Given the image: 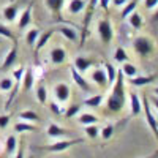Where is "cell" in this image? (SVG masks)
<instances>
[{"instance_id": "6da1fadb", "label": "cell", "mask_w": 158, "mask_h": 158, "mask_svg": "<svg viewBox=\"0 0 158 158\" xmlns=\"http://www.w3.org/2000/svg\"><path fill=\"white\" fill-rule=\"evenodd\" d=\"M112 92L108 97L106 106L109 111L112 112H118L122 111V108L125 106V84H123V73L118 70L117 71V77L112 84Z\"/></svg>"}, {"instance_id": "7a4b0ae2", "label": "cell", "mask_w": 158, "mask_h": 158, "mask_svg": "<svg viewBox=\"0 0 158 158\" xmlns=\"http://www.w3.org/2000/svg\"><path fill=\"white\" fill-rule=\"evenodd\" d=\"M133 48H135V51L138 52L139 56H149L150 52L153 51V44H152V41L147 38V36H138L135 41H133Z\"/></svg>"}, {"instance_id": "3957f363", "label": "cell", "mask_w": 158, "mask_h": 158, "mask_svg": "<svg viewBox=\"0 0 158 158\" xmlns=\"http://www.w3.org/2000/svg\"><path fill=\"white\" fill-rule=\"evenodd\" d=\"M98 35L101 38L103 43H111L112 41V36H114V32H112V25L108 19H101L98 22Z\"/></svg>"}, {"instance_id": "277c9868", "label": "cell", "mask_w": 158, "mask_h": 158, "mask_svg": "<svg viewBox=\"0 0 158 158\" xmlns=\"http://www.w3.org/2000/svg\"><path fill=\"white\" fill-rule=\"evenodd\" d=\"M142 108H144V112H146V118H147V123L150 127V130L153 131V135L156 136L158 139V122H156V118L153 117L152 111H150V103L146 97H142Z\"/></svg>"}, {"instance_id": "5b68a950", "label": "cell", "mask_w": 158, "mask_h": 158, "mask_svg": "<svg viewBox=\"0 0 158 158\" xmlns=\"http://www.w3.org/2000/svg\"><path fill=\"white\" fill-rule=\"evenodd\" d=\"M82 139H74V141H60V142H56V144H52V146H48L44 147L46 150L49 152H63V150H67L68 147L74 146V144H81Z\"/></svg>"}, {"instance_id": "8992f818", "label": "cell", "mask_w": 158, "mask_h": 158, "mask_svg": "<svg viewBox=\"0 0 158 158\" xmlns=\"http://www.w3.org/2000/svg\"><path fill=\"white\" fill-rule=\"evenodd\" d=\"M56 92V98L60 101V103H65V101H68L70 98V85L67 82H59L54 89Z\"/></svg>"}, {"instance_id": "52a82bcc", "label": "cell", "mask_w": 158, "mask_h": 158, "mask_svg": "<svg viewBox=\"0 0 158 158\" xmlns=\"http://www.w3.org/2000/svg\"><path fill=\"white\" fill-rule=\"evenodd\" d=\"M90 76H92V81H94L97 85L104 87V89H106V87L109 85V84H108V76H106V71L101 70V68L94 70V71L90 73Z\"/></svg>"}, {"instance_id": "ba28073f", "label": "cell", "mask_w": 158, "mask_h": 158, "mask_svg": "<svg viewBox=\"0 0 158 158\" xmlns=\"http://www.w3.org/2000/svg\"><path fill=\"white\" fill-rule=\"evenodd\" d=\"M71 77H73V81L79 85V89H82L84 92H92V87L89 85V82L82 77V74L79 73L74 67H71Z\"/></svg>"}, {"instance_id": "9c48e42d", "label": "cell", "mask_w": 158, "mask_h": 158, "mask_svg": "<svg viewBox=\"0 0 158 158\" xmlns=\"http://www.w3.org/2000/svg\"><path fill=\"white\" fill-rule=\"evenodd\" d=\"M92 65H94V60L92 59H87V57H76L74 59V63H73V67L79 71V73H84V71H87Z\"/></svg>"}, {"instance_id": "30bf717a", "label": "cell", "mask_w": 158, "mask_h": 158, "mask_svg": "<svg viewBox=\"0 0 158 158\" xmlns=\"http://www.w3.org/2000/svg\"><path fill=\"white\" fill-rule=\"evenodd\" d=\"M67 60V51L63 48H54L51 51V62L54 65H60Z\"/></svg>"}, {"instance_id": "8fae6325", "label": "cell", "mask_w": 158, "mask_h": 158, "mask_svg": "<svg viewBox=\"0 0 158 158\" xmlns=\"http://www.w3.org/2000/svg\"><path fill=\"white\" fill-rule=\"evenodd\" d=\"M22 87H24V90L27 92V90H30L32 87H33V82H35V76H33V70L32 68H29V70H25L24 71V76H22Z\"/></svg>"}, {"instance_id": "7c38bea8", "label": "cell", "mask_w": 158, "mask_h": 158, "mask_svg": "<svg viewBox=\"0 0 158 158\" xmlns=\"http://www.w3.org/2000/svg\"><path fill=\"white\" fill-rule=\"evenodd\" d=\"M152 82H153V77L152 76H135V77H130V84L135 85V87L149 85Z\"/></svg>"}, {"instance_id": "4fadbf2b", "label": "cell", "mask_w": 158, "mask_h": 158, "mask_svg": "<svg viewBox=\"0 0 158 158\" xmlns=\"http://www.w3.org/2000/svg\"><path fill=\"white\" fill-rule=\"evenodd\" d=\"M65 135L68 136L70 131L60 128V127L56 125V123H51V125L48 127V136H49V138H59V136H65Z\"/></svg>"}, {"instance_id": "5bb4252c", "label": "cell", "mask_w": 158, "mask_h": 158, "mask_svg": "<svg viewBox=\"0 0 158 158\" xmlns=\"http://www.w3.org/2000/svg\"><path fill=\"white\" fill-rule=\"evenodd\" d=\"M128 22H130L131 27L136 29V30L142 29V25H144V19H142V16L139 15V13H136V11H133V13H131V15L128 16Z\"/></svg>"}, {"instance_id": "9a60e30c", "label": "cell", "mask_w": 158, "mask_h": 158, "mask_svg": "<svg viewBox=\"0 0 158 158\" xmlns=\"http://www.w3.org/2000/svg\"><path fill=\"white\" fill-rule=\"evenodd\" d=\"M85 8V0H71L68 5V11L71 15H79Z\"/></svg>"}, {"instance_id": "2e32d148", "label": "cell", "mask_w": 158, "mask_h": 158, "mask_svg": "<svg viewBox=\"0 0 158 158\" xmlns=\"http://www.w3.org/2000/svg\"><path fill=\"white\" fill-rule=\"evenodd\" d=\"M130 101H131V114L133 115H139L141 114V100L136 94H130Z\"/></svg>"}, {"instance_id": "e0dca14e", "label": "cell", "mask_w": 158, "mask_h": 158, "mask_svg": "<svg viewBox=\"0 0 158 158\" xmlns=\"http://www.w3.org/2000/svg\"><path fill=\"white\" fill-rule=\"evenodd\" d=\"M30 21H32V8L29 6L27 10H24V13L21 15V18H19V29H25L27 25L30 24Z\"/></svg>"}, {"instance_id": "ac0fdd59", "label": "cell", "mask_w": 158, "mask_h": 158, "mask_svg": "<svg viewBox=\"0 0 158 158\" xmlns=\"http://www.w3.org/2000/svg\"><path fill=\"white\" fill-rule=\"evenodd\" d=\"M16 57H18V49L16 48H13L8 54H6V57H5V62H3V65H2V68L3 70H6V68H10L13 63L16 62Z\"/></svg>"}, {"instance_id": "d6986e66", "label": "cell", "mask_w": 158, "mask_h": 158, "mask_svg": "<svg viewBox=\"0 0 158 158\" xmlns=\"http://www.w3.org/2000/svg\"><path fill=\"white\" fill-rule=\"evenodd\" d=\"M120 71H122L123 76H127V77H135V76H138V68L135 67L133 63H130V62H125V63H123V67H122Z\"/></svg>"}, {"instance_id": "ffe728a7", "label": "cell", "mask_w": 158, "mask_h": 158, "mask_svg": "<svg viewBox=\"0 0 158 158\" xmlns=\"http://www.w3.org/2000/svg\"><path fill=\"white\" fill-rule=\"evenodd\" d=\"M59 32L67 38V40H70V41H77V33H76V30L74 29H71V27H67V25H63V27H60L59 29Z\"/></svg>"}, {"instance_id": "44dd1931", "label": "cell", "mask_w": 158, "mask_h": 158, "mask_svg": "<svg viewBox=\"0 0 158 158\" xmlns=\"http://www.w3.org/2000/svg\"><path fill=\"white\" fill-rule=\"evenodd\" d=\"M18 16V6L16 5H10L3 10V18L8 21V22H13Z\"/></svg>"}, {"instance_id": "7402d4cb", "label": "cell", "mask_w": 158, "mask_h": 158, "mask_svg": "<svg viewBox=\"0 0 158 158\" xmlns=\"http://www.w3.org/2000/svg\"><path fill=\"white\" fill-rule=\"evenodd\" d=\"M51 35H52V30H48V32H44V33H40V36H38V40H36V43H35L36 51H40L41 48H44V46H46V43L49 41Z\"/></svg>"}, {"instance_id": "603a6c76", "label": "cell", "mask_w": 158, "mask_h": 158, "mask_svg": "<svg viewBox=\"0 0 158 158\" xmlns=\"http://www.w3.org/2000/svg\"><path fill=\"white\" fill-rule=\"evenodd\" d=\"M103 95L101 94H98V95H92L90 98H87L85 101H84V104L85 106H89V108H98L100 104L103 103Z\"/></svg>"}, {"instance_id": "cb8c5ba5", "label": "cell", "mask_w": 158, "mask_h": 158, "mask_svg": "<svg viewBox=\"0 0 158 158\" xmlns=\"http://www.w3.org/2000/svg\"><path fill=\"white\" fill-rule=\"evenodd\" d=\"M104 71H106V76H108V84H114L115 77H117V70L114 68V65L104 63Z\"/></svg>"}, {"instance_id": "d4e9b609", "label": "cell", "mask_w": 158, "mask_h": 158, "mask_svg": "<svg viewBox=\"0 0 158 158\" xmlns=\"http://www.w3.org/2000/svg\"><path fill=\"white\" fill-rule=\"evenodd\" d=\"M97 2H98V0H90V8H89L87 16H85V19H84V35H82V36L87 35V29H89V24H90V16H92V13H94V10H95V6H97Z\"/></svg>"}, {"instance_id": "484cf974", "label": "cell", "mask_w": 158, "mask_h": 158, "mask_svg": "<svg viewBox=\"0 0 158 158\" xmlns=\"http://www.w3.org/2000/svg\"><path fill=\"white\" fill-rule=\"evenodd\" d=\"M38 36H40V30H38V29H30V30L27 32V35H25V41H27L29 46H33V44L36 43Z\"/></svg>"}, {"instance_id": "4316f807", "label": "cell", "mask_w": 158, "mask_h": 158, "mask_svg": "<svg viewBox=\"0 0 158 158\" xmlns=\"http://www.w3.org/2000/svg\"><path fill=\"white\" fill-rule=\"evenodd\" d=\"M114 60L120 62V63L128 62V54H127V51H125L123 48H117L115 52H114Z\"/></svg>"}, {"instance_id": "83f0119b", "label": "cell", "mask_w": 158, "mask_h": 158, "mask_svg": "<svg viewBox=\"0 0 158 158\" xmlns=\"http://www.w3.org/2000/svg\"><path fill=\"white\" fill-rule=\"evenodd\" d=\"M136 5H138L136 0H131L130 3H125V8L122 10V18H123V19H127V18L131 15V13H133V11L136 10Z\"/></svg>"}, {"instance_id": "f1b7e54d", "label": "cell", "mask_w": 158, "mask_h": 158, "mask_svg": "<svg viewBox=\"0 0 158 158\" xmlns=\"http://www.w3.org/2000/svg\"><path fill=\"white\" fill-rule=\"evenodd\" d=\"M19 117L22 118V120H27V122H38L40 120L38 114L33 112V111H24V112L19 114Z\"/></svg>"}, {"instance_id": "f546056e", "label": "cell", "mask_w": 158, "mask_h": 158, "mask_svg": "<svg viewBox=\"0 0 158 158\" xmlns=\"http://www.w3.org/2000/svg\"><path fill=\"white\" fill-rule=\"evenodd\" d=\"M97 122H98V118L92 114H82L79 117V123H82V125H92V123H97Z\"/></svg>"}, {"instance_id": "4dcf8cb0", "label": "cell", "mask_w": 158, "mask_h": 158, "mask_svg": "<svg viewBox=\"0 0 158 158\" xmlns=\"http://www.w3.org/2000/svg\"><path fill=\"white\" fill-rule=\"evenodd\" d=\"M36 98H38V101L41 103V104H44L48 101V90H46L44 85H40L36 89Z\"/></svg>"}, {"instance_id": "1f68e13d", "label": "cell", "mask_w": 158, "mask_h": 158, "mask_svg": "<svg viewBox=\"0 0 158 158\" xmlns=\"http://www.w3.org/2000/svg\"><path fill=\"white\" fill-rule=\"evenodd\" d=\"M13 85H15V82H13V79H11V77H3L2 81H0V90H3V92L11 90Z\"/></svg>"}, {"instance_id": "d6a6232c", "label": "cell", "mask_w": 158, "mask_h": 158, "mask_svg": "<svg viewBox=\"0 0 158 158\" xmlns=\"http://www.w3.org/2000/svg\"><path fill=\"white\" fill-rule=\"evenodd\" d=\"M16 146H18V141H16V138L15 136H8V139H6V152L8 153H13L16 150Z\"/></svg>"}, {"instance_id": "836d02e7", "label": "cell", "mask_w": 158, "mask_h": 158, "mask_svg": "<svg viewBox=\"0 0 158 158\" xmlns=\"http://www.w3.org/2000/svg\"><path fill=\"white\" fill-rule=\"evenodd\" d=\"M35 127L30 123H16L15 125V131L16 133H24V131H33Z\"/></svg>"}, {"instance_id": "e575fe53", "label": "cell", "mask_w": 158, "mask_h": 158, "mask_svg": "<svg viewBox=\"0 0 158 158\" xmlns=\"http://www.w3.org/2000/svg\"><path fill=\"white\" fill-rule=\"evenodd\" d=\"M46 5L52 10V11H60L62 5H63V0H46Z\"/></svg>"}, {"instance_id": "d590c367", "label": "cell", "mask_w": 158, "mask_h": 158, "mask_svg": "<svg viewBox=\"0 0 158 158\" xmlns=\"http://www.w3.org/2000/svg\"><path fill=\"white\" fill-rule=\"evenodd\" d=\"M79 111H81V106H79V104H73V106H70V108L67 109V112H65V117L71 118V117H74L76 114H79Z\"/></svg>"}, {"instance_id": "8d00e7d4", "label": "cell", "mask_w": 158, "mask_h": 158, "mask_svg": "<svg viewBox=\"0 0 158 158\" xmlns=\"http://www.w3.org/2000/svg\"><path fill=\"white\" fill-rule=\"evenodd\" d=\"M85 133H87V136L92 138V139L97 138V136H98V128H97V125H94V123H92V125H85Z\"/></svg>"}, {"instance_id": "74e56055", "label": "cell", "mask_w": 158, "mask_h": 158, "mask_svg": "<svg viewBox=\"0 0 158 158\" xmlns=\"http://www.w3.org/2000/svg\"><path fill=\"white\" fill-rule=\"evenodd\" d=\"M112 133H114V127L112 125H106L103 128V131H101V138L103 139H109L112 136Z\"/></svg>"}, {"instance_id": "f35d334b", "label": "cell", "mask_w": 158, "mask_h": 158, "mask_svg": "<svg viewBox=\"0 0 158 158\" xmlns=\"http://www.w3.org/2000/svg\"><path fill=\"white\" fill-rule=\"evenodd\" d=\"M0 35L5 36V38H8V40H15V35H13V32H11L8 27L2 25V24H0Z\"/></svg>"}, {"instance_id": "ab89813d", "label": "cell", "mask_w": 158, "mask_h": 158, "mask_svg": "<svg viewBox=\"0 0 158 158\" xmlns=\"http://www.w3.org/2000/svg\"><path fill=\"white\" fill-rule=\"evenodd\" d=\"M22 76H24V68H18L13 71V77L16 79V82H21L22 81Z\"/></svg>"}, {"instance_id": "60d3db41", "label": "cell", "mask_w": 158, "mask_h": 158, "mask_svg": "<svg viewBox=\"0 0 158 158\" xmlns=\"http://www.w3.org/2000/svg\"><path fill=\"white\" fill-rule=\"evenodd\" d=\"M10 123V115H0V130H5Z\"/></svg>"}, {"instance_id": "b9f144b4", "label": "cell", "mask_w": 158, "mask_h": 158, "mask_svg": "<svg viewBox=\"0 0 158 158\" xmlns=\"http://www.w3.org/2000/svg\"><path fill=\"white\" fill-rule=\"evenodd\" d=\"M144 6L147 10H153L158 6V0H144Z\"/></svg>"}, {"instance_id": "7bdbcfd3", "label": "cell", "mask_w": 158, "mask_h": 158, "mask_svg": "<svg viewBox=\"0 0 158 158\" xmlns=\"http://www.w3.org/2000/svg\"><path fill=\"white\" fill-rule=\"evenodd\" d=\"M109 2H111V0H98V2H97V5H98V6H101V8H104V10H108V6H109Z\"/></svg>"}, {"instance_id": "ee69618b", "label": "cell", "mask_w": 158, "mask_h": 158, "mask_svg": "<svg viewBox=\"0 0 158 158\" xmlns=\"http://www.w3.org/2000/svg\"><path fill=\"white\" fill-rule=\"evenodd\" d=\"M51 111H52V112H54L56 115H59V114H60V108L57 106V104H56V103H51Z\"/></svg>"}, {"instance_id": "f6af8a7d", "label": "cell", "mask_w": 158, "mask_h": 158, "mask_svg": "<svg viewBox=\"0 0 158 158\" xmlns=\"http://www.w3.org/2000/svg\"><path fill=\"white\" fill-rule=\"evenodd\" d=\"M111 2H112L114 6H123V5L128 2V0H111Z\"/></svg>"}, {"instance_id": "bcb514c9", "label": "cell", "mask_w": 158, "mask_h": 158, "mask_svg": "<svg viewBox=\"0 0 158 158\" xmlns=\"http://www.w3.org/2000/svg\"><path fill=\"white\" fill-rule=\"evenodd\" d=\"M15 158H24V149H22V147L18 150V155H16Z\"/></svg>"}, {"instance_id": "7dc6e473", "label": "cell", "mask_w": 158, "mask_h": 158, "mask_svg": "<svg viewBox=\"0 0 158 158\" xmlns=\"http://www.w3.org/2000/svg\"><path fill=\"white\" fill-rule=\"evenodd\" d=\"M152 103H153V106L156 108V111H158V98H153L152 100Z\"/></svg>"}, {"instance_id": "c3c4849f", "label": "cell", "mask_w": 158, "mask_h": 158, "mask_svg": "<svg viewBox=\"0 0 158 158\" xmlns=\"http://www.w3.org/2000/svg\"><path fill=\"white\" fill-rule=\"evenodd\" d=\"M153 19H155V21H158V10H156V13H155V16H153Z\"/></svg>"}, {"instance_id": "681fc988", "label": "cell", "mask_w": 158, "mask_h": 158, "mask_svg": "<svg viewBox=\"0 0 158 158\" xmlns=\"http://www.w3.org/2000/svg\"><path fill=\"white\" fill-rule=\"evenodd\" d=\"M155 95H156V97H158V87H156V89H155Z\"/></svg>"}]
</instances>
